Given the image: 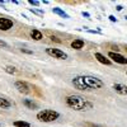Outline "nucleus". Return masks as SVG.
<instances>
[{
  "mask_svg": "<svg viewBox=\"0 0 127 127\" xmlns=\"http://www.w3.org/2000/svg\"><path fill=\"white\" fill-rule=\"evenodd\" d=\"M13 125L15 127H31V125L28 122H26V121H14Z\"/></svg>",
  "mask_w": 127,
  "mask_h": 127,
  "instance_id": "obj_15",
  "label": "nucleus"
},
{
  "mask_svg": "<svg viewBox=\"0 0 127 127\" xmlns=\"http://www.w3.org/2000/svg\"><path fill=\"white\" fill-rule=\"evenodd\" d=\"M0 47H8V45L5 43L4 41H1V39H0Z\"/></svg>",
  "mask_w": 127,
  "mask_h": 127,
  "instance_id": "obj_20",
  "label": "nucleus"
},
{
  "mask_svg": "<svg viewBox=\"0 0 127 127\" xmlns=\"http://www.w3.org/2000/svg\"><path fill=\"white\" fill-rule=\"evenodd\" d=\"M23 104L29 109H37L38 108V104L34 103L33 100H31V99H23Z\"/></svg>",
  "mask_w": 127,
  "mask_h": 127,
  "instance_id": "obj_12",
  "label": "nucleus"
},
{
  "mask_svg": "<svg viewBox=\"0 0 127 127\" xmlns=\"http://www.w3.org/2000/svg\"><path fill=\"white\" fill-rule=\"evenodd\" d=\"M109 20H111V22H117V19H116L113 15H109Z\"/></svg>",
  "mask_w": 127,
  "mask_h": 127,
  "instance_id": "obj_21",
  "label": "nucleus"
},
{
  "mask_svg": "<svg viewBox=\"0 0 127 127\" xmlns=\"http://www.w3.org/2000/svg\"><path fill=\"white\" fill-rule=\"evenodd\" d=\"M95 59H97L100 64H103V65H107V66H111L112 65V61L109 60V59H107L104 55H102L100 52H95Z\"/></svg>",
  "mask_w": 127,
  "mask_h": 127,
  "instance_id": "obj_8",
  "label": "nucleus"
},
{
  "mask_svg": "<svg viewBox=\"0 0 127 127\" xmlns=\"http://www.w3.org/2000/svg\"><path fill=\"white\" fill-rule=\"evenodd\" d=\"M66 104L69 108H71L74 111H79V112H88V111L93 109V103L90 100H88L87 98L81 97V95H78V94L69 95L66 98Z\"/></svg>",
  "mask_w": 127,
  "mask_h": 127,
  "instance_id": "obj_2",
  "label": "nucleus"
},
{
  "mask_svg": "<svg viewBox=\"0 0 127 127\" xmlns=\"http://www.w3.org/2000/svg\"><path fill=\"white\" fill-rule=\"evenodd\" d=\"M71 47H72L74 50H81V48L84 47V41L80 39V38L74 39V41L71 42Z\"/></svg>",
  "mask_w": 127,
  "mask_h": 127,
  "instance_id": "obj_11",
  "label": "nucleus"
},
{
  "mask_svg": "<svg viewBox=\"0 0 127 127\" xmlns=\"http://www.w3.org/2000/svg\"><path fill=\"white\" fill-rule=\"evenodd\" d=\"M50 38H51V41H55V42H57V43H61V39H59L56 36H51Z\"/></svg>",
  "mask_w": 127,
  "mask_h": 127,
  "instance_id": "obj_18",
  "label": "nucleus"
},
{
  "mask_svg": "<svg viewBox=\"0 0 127 127\" xmlns=\"http://www.w3.org/2000/svg\"><path fill=\"white\" fill-rule=\"evenodd\" d=\"M5 71H6L8 74H17V72H18V70H17L14 66H6V67H5Z\"/></svg>",
  "mask_w": 127,
  "mask_h": 127,
  "instance_id": "obj_16",
  "label": "nucleus"
},
{
  "mask_svg": "<svg viewBox=\"0 0 127 127\" xmlns=\"http://www.w3.org/2000/svg\"><path fill=\"white\" fill-rule=\"evenodd\" d=\"M20 51L26 52V54H33V51H29V50H27V48H20Z\"/></svg>",
  "mask_w": 127,
  "mask_h": 127,
  "instance_id": "obj_19",
  "label": "nucleus"
},
{
  "mask_svg": "<svg viewBox=\"0 0 127 127\" xmlns=\"http://www.w3.org/2000/svg\"><path fill=\"white\" fill-rule=\"evenodd\" d=\"M125 18H126V19H127V17H125Z\"/></svg>",
  "mask_w": 127,
  "mask_h": 127,
  "instance_id": "obj_25",
  "label": "nucleus"
},
{
  "mask_svg": "<svg viewBox=\"0 0 127 127\" xmlns=\"http://www.w3.org/2000/svg\"><path fill=\"white\" fill-rule=\"evenodd\" d=\"M46 54L54 59H57V60H66L67 59V54L60 48H46Z\"/></svg>",
  "mask_w": 127,
  "mask_h": 127,
  "instance_id": "obj_4",
  "label": "nucleus"
},
{
  "mask_svg": "<svg viewBox=\"0 0 127 127\" xmlns=\"http://www.w3.org/2000/svg\"><path fill=\"white\" fill-rule=\"evenodd\" d=\"M88 127H102V126H97V125H88Z\"/></svg>",
  "mask_w": 127,
  "mask_h": 127,
  "instance_id": "obj_23",
  "label": "nucleus"
},
{
  "mask_svg": "<svg viewBox=\"0 0 127 127\" xmlns=\"http://www.w3.org/2000/svg\"><path fill=\"white\" fill-rule=\"evenodd\" d=\"M29 4L34 6H39V1H37V0H29Z\"/></svg>",
  "mask_w": 127,
  "mask_h": 127,
  "instance_id": "obj_17",
  "label": "nucleus"
},
{
  "mask_svg": "<svg viewBox=\"0 0 127 127\" xmlns=\"http://www.w3.org/2000/svg\"><path fill=\"white\" fill-rule=\"evenodd\" d=\"M52 13L57 14V15H60V17H62V18H69V14H66V13L64 12L62 9H60V8H54V9H52Z\"/></svg>",
  "mask_w": 127,
  "mask_h": 127,
  "instance_id": "obj_14",
  "label": "nucleus"
},
{
  "mask_svg": "<svg viewBox=\"0 0 127 127\" xmlns=\"http://www.w3.org/2000/svg\"><path fill=\"white\" fill-rule=\"evenodd\" d=\"M31 37L34 41H41L42 38H43V34H42V32L38 31V29H32L31 31Z\"/></svg>",
  "mask_w": 127,
  "mask_h": 127,
  "instance_id": "obj_10",
  "label": "nucleus"
},
{
  "mask_svg": "<svg viewBox=\"0 0 127 127\" xmlns=\"http://www.w3.org/2000/svg\"><path fill=\"white\" fill-rule=\"evenodd\" d=\"M9 107H12V102L6 98L0 97V108L4 109V108H9Z\"/></svg>",
  "mask_w": 127,
  "mask_h": 127,
  "instance_id": "obj_13",
  "label": "nucleus"
},
{
  "mask_svg": "<svg viewBox=\"0 0 127 127\" xmlns=\"http://www.w3.org/2000/svg\"><path fill=\"white\" fill-rule=\"evenodd\" d=\"M14 85H15V88L18 89V92H20V93H23V94H28V93H31V88H29V85H28L26 81H23V80H18V81H15V83H14Z\"/></svg>",
  "mask_w": 127,
  "mask_h": 127,
  "instance_id": "obj_6",
  "label": "nucleus"
},
{
  "mask_svg": "<svg viewBox=\"0 0 127 127\" xmlns=\"http://www.w3.org/2000/svg\"><path fill=\"white\" fill-rule=\"evenodd\" d=\"M83 15H84V17H87V18H89V17H90V15H89V13H87V12H85V13L83 12Z\"/></svg>",
  "mask_w": 127,
  "mask_h": 127,
  "instance_id": "obj_22",
  "label": "nucleus"
},
{
  "mask_svg": "<svg viewBox=\"0 0 127 127\" xmlns=\"http://www.w3.org/2000/svg\"><path fill=\"white\" fill-rule=\"evenodd\" d=\"M126 75H127V72H126Z\"/></svg>",
  "mask_w": 127,
  "mask_h": 127,
  "instance_id": "obj_26",
  "label": "nucleus"
},
{
  "mask_svg": "<svg viewBox=\"0 0 127 127\" xmlns=\"http://www.w3.org/2000/svg\"><path fill=\"white\" fill-rule=\"evenodd\" d=\"M108 57L112 59L114 62L117 64H121V65H127V59L122 55H120L118 52H113V51H109L108 52Z\"/></svg>",
  "mask_w": 127,
  "mask_h": 127,
  "instance_id": "obj_5",
  "label": "nucleus"
},
{
  "mask_svg": "<svg viewBox=\"0 0 127 127\" xmlns=\"http://www.w3.org/2000/svg\"><path fill=\"white\" fill-rule=\"evenodd\" d=\"M122 9H123V6H121V5L117 6V10H122Z\"/></svg>",
  "mask_w": 127,
  "mask_h": 127,
  "instance_id": "obj_24",
  "label": "nucleus"
},
{
  "mask_svg": "<svg viewBox=\"0 0 127 127\" xmlns=\"http://www.w3.org/2000/svg\"><path fill=\"white\" fill-rule=\"evenodd\" d=\"M60 117V113L52 109H43L37 113V120L41 122H54Z\"/></svg>",
  "mask_w": 127,
  "mask_h": 127,
  "instance_id": "obj_3",
  "label": "nucleus"
},
{
  "mask_svg": "<svg viewBox=\"0 0 127 127\" xmlns=\"http://www.w3.org/2000/svg\"><path fill=\"white\" fill-rule=\"evenodd\" d=\"M113 89L117 92L118 94L127 95V87L123 85V84H114V85H113Z\"/></svg>",
  "mask_w": 127,
  "mask_h": 127,
  "instance_id": "obj_9",
  "label": "nucleus"
},
{
  "mask_svg": "<svg viewBox=\"0 0 127 127\" xmlns=\"http://www.w3.org/2000/svg\"><path fill=\"white\" fill-rule=\"evenodd\" d=\"M14 23H13V20L12 19H9V18H0V31H9L10 28H13Z\"/></svg>",
  "mask_w": 127,
  "mask_h": 127,
  "instance_id": "obj_7",
  "label": "nucleus"
},
{
  "mask_svg": "<svg viewBox=\"0 0 127 127\" xmlns=\"http://www.w3.org/2000/svg\"><path fill=\"white\" fill-rule=\"evenodd\" d=\"M71 84L74 85V88L81 90V92H90L94 89H102L104 88V83L92 75H79L72 79Z\"/></svg>",
  "mask_w": 127,
  "mask_h": 127,
  "instance_id": "obj_1",
  "label": "nucleus"
}]
</instances>
